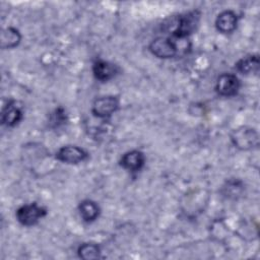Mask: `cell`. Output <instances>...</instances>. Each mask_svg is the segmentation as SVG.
Here are the masks:
<instances>
[{"label":"cell","mask_w":260,"mask_h":260,"mask_svg":"<svg viewBox=\"0 0 260 260\" xmlns=\"http://www.w3.org/2000/svg\"><path fill=\"white\" fill-rule=\"evenodd\" d=\"M92 72L94 77L100 81H108L114 78L118 72L119 67L116 64H113L104 60H96L92 66Z\"/></svg>","instance_id":"8"},{"label":"cell","mask_w":260,"mask_h":260,"mask_svg":"<svg viewBox=\"0 0 260 260\" xmlns=\"http://www.w3.org/2000/svg\"><path fill=\"white\" fill-rule=\"evenodd\" d=\"M239 78L232 73H222L216 80L215 89L222 96H233L240 89Z\"/></svg>","instance_id":"6"},{"label":"cell","mask_w":260,"mask_h":260,"mask_svg":"<svg viewBox=\"0 0 260 260\" xmlns=\"http://www.w3.org/2000/svg\"><path fill=\"white\" fill-rule=\"evenodd\" d=\"M200 12L198 10L189 11L179 16L176 28L173 31V36L176 39H184L189 35L193 34L200 20Z\"/></svg>","instance_id":"2"},{"label":"cell","mask_w":260,"mask_h":260,"mask_svg":"<svg viewBox=\"0 0 260 260\" xmlns=\"http://www.w3.org/2000/svg\"><path fill=\"white\" fill-rule=\"evenodd\" d=\"M22 119V110L20 107L16 106L15 102H9L4 106L1 114L2 124L7 127H14Z\"/></svg>","instance_id":"11"},{"label":"cell","mask_w":260,"mask_h":260,"mask_svg":"<svg viewBox=\"0 0 260 260\" xmlns=\"http://www.w3.org/2000/svg\"><path fill=\"white\" fill-rule=\"evenodd\" d=\"M119 108V99L115 95H105L96 99L91 108L92 114L98 118H107Z\"/></svg>","instance_id":"5"},{"label":"cell","mask_w":260,"mask_h":260,"mask_svg":"<svg viewBox=\"0 0 260 260\" xmlns=\"http://www.w3.org/2000/svg\"><path fill=\"white\" fill-rule=\"evenodd\" d=\"M47 214V210L37 203L25 204L16 211V218L19 223L25 226H31L39 222Z\"/></svg>","instance_id":"3"},{"label":"cell","mask_w":260,"mask_h":260,"mask_svg":"<svg viewBox=\"0 0 260 260\" xmlns=\"http://www.w3.org/2000/svg\"><path fill=\"white\" fill-rule=\"evenodd\" d=\"M238 17L232 10H224L219 13L215 20L216 29L221 34H231L237 28Z\"/></svg>","instance_id":"10"},{"label":"cell","mask_w":260,"mask_h":260,"mask_svg":"<svg viewBox=\"0 0 260 260\" xmlns=\"http://www.w3.org/2000/svg\"><path fill=\"white\" fill-rule=\"evenodd\" d=\"M244 190V185L242 181L240 180H230L226 182V184L222 187V194L226 198H233L236 199L239 197Z\"/></svg>","instance_id":"16"},{"label":"cell","mask_w":260,"mask_h":260,"mask_svg":"<svg viewBox=\"0 0 260 260\" xmlns=\"http://www.w3.org/2000/svg\"><path fill=\"white\" fill-rule=\"evenodd\" d=\"M88 156L87 151L75 145H66L56 152V158L66 164H79L86 159Z\"/></svg>","instance_id":"7"},{"label":"cell","mask_w":260,"mask_h":260,"mask_svg":"<svg viewBox=\"0 0 260 260\" xmlns=\"http://www.w3.org/2000/svg\"><path fill=\"white\" fill-rule=\"evenodd\" d=\"M231 140L235 147L241 150H249L257 147L259 144V136L255 129L242 126L231 133Z\"/></svg>","instance_id":"1"},{"label":"cell","mask_w":260,"mask_h":260,"mask_svg":"<svg viewBox=\"0 0 260 260\" xmlns=\"http://www.w3.org/2000/svg\"><path fill=\"white\" fill-rule=\"evenodd\" d=\"M145 162V156L140 150H130L123 154L120 159V165L130 172H138L142 169Z\"/></svg>","instance_id":"9"},{"label":"cell","mask_w":260,"mask_h":260,"mask_svg":"<svg viewBox=\"0 0 260 260\" xmlns=\"http://www.w3.org/2000/svg\"><path fill=\"white\" fill-rule=\"evenodd\" d=\"M66 121V115L65 112L62 108H59L55 111L54 115H53V119L52 122L55 123V126H60L62 124H64Z\"/></svg>","instance_id":"17"},{"label":"cell","mask_w":260,"mask_h":260,"mask_svg":"<svg viewBox=\"0 0 260 260\" xmlns=\"http://www.w3.org/2000/svg\"><path fill=\"white\" fill-rule=\"evenodd\" d=\"M78 209H79L80 216L86 222H91L95 220L99 217L101 212L100 206L94 201L89 199L81 201L78 206Z\"/></svg>","instance_id":"12"},{"label":"cell","mask_w":260,"mask_h":260,"mask_svg":"<svg viewBox=\"0 0 260 260\" xmlns=\"http://www.w3.org/2000/svg\"><path fill=\"white\" fill-rule=\"evenodd\" d=\"M0 40H1V47L3 49H12L19 44L21 40V36L16 28L10 26L2 30Z\"/></svg>","instance_id":"14"},{"label":"cell","mask_w":260,"mask_h":260,"mask_svg":"<svg viewBox=\"0 0 260 260\" xmlns=\"http://www.w3.org/2000/svg\"><path fill=\"white\" fill-rule=\"evenodd\" d=\"M236 69L245 75L258 72L259 69V57L258 55H249L240 59L236 63Z\"/></svg>","instance_id":"13"},{"label":"cell","mask_w":260,"mask_h":260,"mask_svg":"<svg viewBox=\"0 0 260 260\" xmlns=\"http://www.w3.org/2000/svg\"><path fill=\"white\" fill-rule=\"evenodd\" d=\"M78 256L84 260L98 259L101 257V249L94 243H84L78 248Z\"/></svg>","instance_id":"15"},{"label":"cell","mask_w":260,"mask_h":260,"mask_svg":"<svg viewBox=\"0 0 260 260\" xmlns=\"http://www.w3.org/2000/svg\"><path fill=\"white\" fill-rule=\"evenodd\" d=\"M149 51L157 58L168 59L178 54V47L173 39L159 37L149 44Z\"/></svg>","instance_id":"4"}]
</instances>
